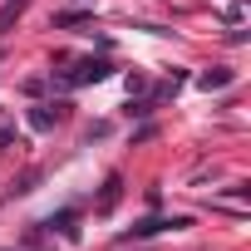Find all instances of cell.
<instances>
[{"label":"cell","instance_id":"1","mask_svg":"<svg viewBox=\"0 0 251 251\" xmlns=\"http://www.w3.org/2000/svg\"><path fill=\"white\" fill-rule=\"evenodd\" d=\"M20 10H25V0H10V5H5V10H0V35H5V25H10V20H15Z\"/></svg>","mask_w":251,"mask_h":251}]
</instances>
